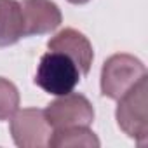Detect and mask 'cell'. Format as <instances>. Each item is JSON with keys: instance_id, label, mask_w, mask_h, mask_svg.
Segmentation results:
<instances>
[{"instance_id": "11", "label": "cell", "mask_w": 148, "mask_h": 148, "mask_svg": "<svg viewBox=\"0 0 148 148\" xmlns=\"http://www.w3.org/2000/svg\"><path fill=\"white\" fill-rule=\"evenodd\" d=\"M66 2H70V4H73V5H82V4L91 2V0H66Z\"/></svg>"}, {"instance_id": "5", "label": "cell", "mask_w": 148, "mask_h": 148, "mask_svg": "<svg viewBox=\"0 0 148 148\" xmlns=\"http://www.w3.org/2000/svg\"><path fill=\"white\" fill-rule=\"evenodd\" d=\"M11 134L19 148H45L49 146L52 127L49 125L44 110L18 108L11 117Z\"/></svg>"}, {"instance_id": "3", "label": "cell", "mask_w": 148, "mask_h": 148, "mask_svg": "<svg viewBox=\"0 0 148 148\" xmlns=\"http://www.w3.org/2000/svg\"><path fill=\"white\" fill-rule=\"evenodd\" d=\"M146 75V66L132 54H113L101 68V94L119 99Z\"/></svg>"}, {"instance_id": "8", "label": "cell", "mask_w": 148, "mask_h": 148, "mask_svg": "<svg viewBox=\"0 0 148 148\" xmlns=\"http://www.w3.org/2000/svg\"><path fill=\"white\" fill-rule=\"evenodd\" d=\"M25 37L21 2L0 0V47H9Z\"/></svg>"}, {"instance_id": "2", "label": "cell", "mask_w": 148, "mask_h": 148, "mask_svg": "<svg viewBox=\"0 0 148 148\" xmlns=\"http://www.w3.org/2000/svg\"><path fill=\"white\" fill-rule=\"evenodd\" d=\"M80 71L71 58L63 52L49 51L40 58L35 84L52 96H63L71 92L80 82Z\"/></svg>"}, {"instance_id": "7", "label": "cell", "mask_w": 148, "mask_h": 148, "mask_svg": "<svg viewBox=\"0 0 148 148\" xmlns=\"http://www.w3.org/2000/svg\"><path fill=\"white\" fill-rule=\"evenodd\" d=\"M21 11L25 19V37L51 33L63 21L61 11L52 0H23Z\"/></svg>"}, {"instance_id": "9", "label": "cell", "mask_w": 148, "mask_h": 148, "mask_svg": "<svg viewBox=\"0 0 148 148\" xmlns=\"http://www.w3.org/2000/svg\"><path fill=\"white\" fill-rule=\"evenodd\" d=\"M101 143L98 136L89 127H68V129H56L49 139L51 148H98Z\"/></svg>"}, {"instance_id": "4", "label": "cell", "mask_w": 148, "mask_h": 148, "mask_svg": "<svg viewBox=\"0 0 148 148\" xmlns=\"http://www.w3.org/2000/svg\"><path fill=\"white\" fill-rule=\"evenodd\" d=\"M44 115L52 131L68 127H89L94 120V108L86 96L71 91L51 101L45 106Z\"/></svg>"}, {"instance_id": "1", "label": "cell", "mask_w": 148, "mask_h": 148, "mask_svg": "<svg viewBox=\"0 0 148 148\" xmlns=\"http://www.w3.org/2000/svg\"><path fill=\"white\" fill-rule=\"evenodd\" d=\"M115 110L117 125L131 139L143 145L148 138V77L145 75L124 96H120Z\"/></svg>"}, {"instance_id": "10", "label": "cell", "mask_w": 148, "mask_h": 148, "mask_svg": "<svg viewBox=\"0 0 148 148\" xmlns=\"http://www.w3.org/2000/svg\"><path fill=\"white\" fill-rule=\"evenodd\" d=\"M18 108H19L18 87L11 80L0 77V120L11 119Z\"/></svg>"}, {"instance_id": "6", "label": "cell", "mask_w": 148, "mask_h": 148, "mask_svg": "<svg viewBox=\"0 0 148 148\" xmlns=\"http://www.w3.org/2000/svg\"><path fill=\"white\" fill-rule=\"evenodd\" d=\"M47 47H49V51L63 52L68 58H71L82 77L89 73L92 59H94V51H92V44L89 42V38L84 33H80L79 30L64 28V30L58 32L47 42Z\"/></svg>"}]
</instances>
